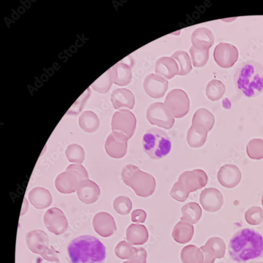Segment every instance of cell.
I'll return each mask as SVG.
<instances>
[{"mask_svg": "<svg viewBox=\"0 0 263 263\" xmlns=\"http://www.w3.org/2000/svg\"><path fill=\"white\" fill-rule=\"evenodd\" d=\"M77 191L80 200L86 204L96 202L100 195V190L97 184L89 179L81 181Z\"/></svg>", "mask_w": 263, "mask_h": 263, "instance_id": "19", "label": "cell"}, {"mask_svg": "<svg viewBox=\"0 0 263 263\" xmlns=\"http://www.w3.org/2000/svg\"><path fill=\"white\" fill-rule=\"evenodd\" d=\"M66 157L70 162L80 164L85 159V152L79 145L72 144L68 146L65 151Z\"/></svg>", "mask_w": 263, "mask_h": 263, "instance_id": "37", "label": "cell"}, {"mask_svg": "<svg viewBox=\"0 0 263 263\" xmlns=\"http://www.w3.org/2000/svg\"><path fill=\"white\" fill-rule=\"evenodd\" d=\"M115 211L119 214H128L133 209V203L128 197L120 196L117 197L114 202Z\"/></svg>", "mask_w": 263, "mask_h": 263, "instance_id": "40", "label": "cell"}, {"mask_svg": "<svg viewBox=\"0 0 263 263\" xmlns=\"http://www.w3.org/2000/svg\"><path fill=\"white\" fill-rule=\"evenodd\" d=\"M228 251L231 258L238 263L261 258L263 256V237L251 229L239 230L231 239Z\"/></svg>", "mask_w": 263, "mask_h": 263, "instance_id": "1", "label": "cell"}, {"mask_svg": "<svg viewBox=\"0 0 263 263\" xmlns=\"http://www.w3.org/2000/svg\"><path fill=\"white\" fill-rule=\"evenodd\" d=\"M193 46L197 49H209L213 45L214 37L212 32L205 28L196 29L191 37Z\"/></svg>", "mask_w": 263, "mask_h": 263, "instance_id": "24", "label": "cell"}, {"mask_svg": "<svg viewBox=\"0 0 263 263\" xmlns=\"http://www.w3.org/2000/svg\"><path fill=\"white\" fill-rule=\"evenodd\" d=\"M71 263H104L106 249L96 237L83 235L71 241L68 247Z\"/></svg>", "mask_w": 263, "mask_h": 263, "instance_id": "2", "label": "cell"}, {"mask_svg": "<svg viewBox=\"0 0 263 263\" xmlns=\"http://www.w3.org/2000/svg\"><path fill=\"white\" fill-rule=\"evenodd\" d=\"M237 91L248 98H254L263 92V67L256 61H249L241 65L234 74Z\"/></svg>", "mask_w": 263, "mask_h": 263, "instance_id": "3", "label": "cell"}, {"mask_svg": "<svg viewBox=\"0 0 263 263\" xmlns=\"http://www.w3.org/2000/svg\"><path fill=\"white\" fill-rule=\"evenodd\" d=\"M93 226L95 231L104 237L112 236L117 231L114 218L106 212H100L95 215Z\"/></svg>", "mask_w": 263, "mask_h": 263, "instance_id": "18", "label": "cell"}, {"mask_svg": "<svg viewBox=\"0 0 263 263\" xmlns=\"http://www.w3.org/2000/svg\"><path fill=\"white\" fill-rule=\"evenodd\" d=\"M111 126L114 132L124 135L129 140L135 133L137 119L128 109H122L114 114Z\"/></svg>", "mask_w": 263, "mask_h": 263, "instance_id": "6", "label": "cell"}, {"mask_svg": "<svg viewBox=\"0 0 263 263\" xmlns=\"http://www.w3.org/2000/svg\"><path fill=\"white\" fill-rule=\"evenodd\" d=\"M144 89L151 98H161L167 90L168 81L160 76L151 74L144 80Z\"/></svg>", "mask_w": 263, "mask_h": 263, "instance_id": "16", "label": "cell"}, {"mask_svg": "<svg viewBox=\"0 0 263 263\" xmlns=\"http://www.w3.org/2000/svg\"><path fill=\"white\" fill-rule=\"evenodd\" d=\"M208 182L207 174L201 169L183 172L178 181L180 185L190 193L204 187Z\"/></svg>", "mask_w": 263, "mask_h": 263, "instance_id": "9", "label": "cell"}, {"mask_svg": "<svg viewBox=\"0 0 263 263\" xmlns=\"http://www.w3.org/2000/svg\"><path fill=\"white\" fill-rule=\"evenodd\" d=\"M146 218V212L141 209L134 211L131 214L132 221L135 223H143Z\"/></svg>", "mask_w": 263, "mask_h": 263, "instance_id": "45", "label": "cell"}, {"mask_svg": "<svg viewBox=\"0 0 263 263\" xmlns=\"http://www.w3.org/2000/svg\"><path fill=\"white\" fill-rule=\"evenodd\" d=\"M146 118L152 124L165 129L171 128L175 123L173 116L166 105L161 102L152 104L146 112Z\"/></svg>", "mask_w": 263, "mask_h": 263, "instance_id": "7", "label": "cell"}, {"mask_svg": "<svg viewBox=\"0 0 263 263\" xmlns=\"http://www.w3.org/2000/svg\"><path fill=\"white\" fill-rule=\"evenodd\" d=\"M245 218L250 225L258 226L263 221V210L260 207L252 206L246 211Z\"/></svg>", "mask_w": 263, "mask_h": 263, "instance_id": "39", "label": "cell"}, {"mask_svg": "<svg viewBox=\"0 0 263 263\" xmlns=\"http://www.w3.org/2000/svg\"><path fill=\"white\" fill-rule=\"evenodd\" d=\"M137 248L132 247L125 240L120 242L115 249L116 255L122 259H128L135 253Z\"/></svg>", "mask_w": 263, "mask_h": 263, "instance_id": "41", "label": "cell"}, {"mask_svg": "<svg viewBox=\"0 0 263 263\" xmlns=\"http://www.w3.org/2000/svg\"><path fill=\"white\" fill-rule=\"evenodd\" d=\"M27 245L32 252L41 255L43 257L49 252V238L45 232L35 230L28 233Z\"/></svg>", "mask_w": 263, "mask_h": 263, "instance_id": "15", "label": "cell"}, {"mask_svg": "<svg viewBox=\"0 0 263 263\" xmlns=\"http://www.w3.org/2000/svg\"><path fill=\"white\" fill-rule=\"evenodd\" d=\"M144 151L153 160H160L167 156L172 148L171 140L165 132L160 128H151L143 137Z\"/></svg>", "mask_w": 263, "mask_h": 263, "instance_id": "5", "label": "cell"}, {"mask_svg": "<svg viewBox=\"0 0 263 263\" xmlns=\"http://www.w3.org/2000/svg\"><path fill=\"white\" fill-rule=\"evenodd\" d=\"M226 91L224 84L221 81L213 80L207 85L206 94L212 101L221 99Z\"/></svg>", "mask_w": 263, "mask_h": 263, "instance_id": "33", "label": "cell"}, {"mask_svg": "<svg viewBox=\"0 0 263 263\" xmlns=\"http://www.w3.org/2000/svg\"><path fill=\"white\" fill-rule=\"evenodd\" d=\"M181 258L183 263H203L204 255L200 249L193 245L184 248Z\"/></svg>", "mask_w": 263, "mask_h": 263, "instance_id": "31", "label": "cell"}, {"mask_svg": "<svg viewBox=\"0 0 263 263\" xmlns=\"http://www.w3.org/2000/svg\"><path fill=\"white\" fill-rule=\"evenodd\" d=\"M147 252L145 249L142 247L136 249L135 253L127 261L123 263H146Z\"/></svg>", "mask_w": 263, "mask_h": 263, "instance_id": "43", "label": "cell"}, {"mask_svg": "<svg viewBox=\"0 0 263 263\" xmlns=\"http://www.w3.org/2000/svg\"><path fill=\"white\" fill-rule=\"evenodd\" d=\"M200 202L207 212L214 213L220 210L224 204L221 192L215 188L210 187L203 190L200 194Z\"/></svg>", "mask_w": 263, "mask_h": 263, "instance_id": "14", "label": "cell"}, {"mask_svg": "<svg viewBox=\"0 0 263 263\" xmlns=\"http://www.w3.org/2000/svg\"><path fill=\"white\" fill-rule=\"evenodd\" d=\"M30 203L37 209H43L50 206L52 197L50 191L43 187H35L29 194Z\"/></svg>", "mask_w": 263, "mask_h": 263, "instance_id": "21", "label": "cell"}, {"mask_svg": "<svg viewBox=\"0 0 263 263\" xmlns=\"http://www.w3.org/2000/svg\"><path fill=\"white\" fill-rule=\"evenodd\" d=\"M156 72L166 79H171L179 74V68L177 62L173 58L163 57L156 63Z\"/></svg>", "mask_w": 263, "mask_h": 263, "instance_id": "23", "label": "cell"}, {"mask_svg": "<svg viewBox=\"0 0 263 263\" xmlns=\"http://www.w3.org/2000/svg\"><path fill=\"white\" fill-rule=\"evenodd\" d=\"M111 101L115 109L127 107L133 109L135 98L133 92L126 89L115 90L111 95Z\"/></svg>", "mask_w": 263, "mask_h": 263, "instance_id": "25", "label": "cell"}, {"mask_svg": "<svg viewBox=\"0 0 263 263\" xmlns=\"http://www.w3.org/2000/svg\"><path fill=\"white\" fill-rule=\"evenodd\" d=\"M190 193L186 191L177 182L175 183L170 192V195L174 200L180 202H185L188 198Z\"/></svg>", "mask_w": 263, "mask_h": 263, "instance_id": "42", "label": "cell"}, {"mask_svg": "<svg viewBox=\"0 0 263 263\" xmlns=\"http://www.w3.org/2000/svg\"><path fill=\"white\" fill-rule=\"evenodd\" d=\"M182 213L181 221L193 225L200 221L202 210L199 204L190 202L182 208Z\"/></svg>", "mask_w": 263, "mask_h": 263, "instance_id": "29", "label": "cell"}, {"mask_svg": "<svg viewBox=\"0 0 263 263\" xmlns=\"http://www.w3.org/2000/svg\"><path fill=\"white\" fill-rule=\"evenodd\" d=\"M80 182L79 178L73 172L66 170L58 175L55 180V185L60 193L70 194L77 191Z\"/></svg>", "mask_w": 263, "mask_h": 263, "instance_id": "20", "label": "cell"}, {"mask_svg": "<svg viewBox=\"0 0 263 263\" xmlns=\"http://www.w3.org/2000/svg\"><path fill=\"white\" fill-rule=\"evenodd\" d=\"M113 83L111 69H109L91 85L93 89L100 93H105L111 88Z\"/></svg>", "mask_w": 263, "mask_h": 263, "instance_id": "34", "label": "cell"}, {"mask_svg": "<svg viewBox=\"0 0 263 263\" xmlns=\"http://www.w3.org/2000/svg\"><path fill=\"white\" fill-rule=\"evenodd\" d=\"M215 118L212 113L206 108L199 109L194 115L192 124L204 126L210 132L213 127Z\"/></svg>", "mask_w": 263, "mask_h": 263, "instance_id": "32", "label": "cell"}, {"mask_svg": "<svg viewBox=\"0 0 263 263\" xmlns=\"http://www.w3.org/2000/svg\"><path fill=\"white\" fill-rule=\"evenodd\" d=\"M190 103L187 94L180 89L170 91L165 100V104L175 118H182L189 113Z\"/></svg>", "mask_w": 263, "mask_h": 263, "instance_id": "8", "label": "cell"}, {"mask_svg": "<svg viewBox=\"0 0 263 263\" xmlns=\"http://www.w3.org/2000/svg\"><path fill=\"white\" fill-rule=\"evenodd\" d=\"M81 128L86 133H95L99 127L100 121L92 111H85L80 116L79 121Z\"/></svg>", "mask_w": 263, "mask_h": 263, "instance_id": "30", "label": "cell"}, {"mask_svg": "<svg viewBox=\"0 0 263 263\" xmlns=\"http://www.w3.org/2000/svg\"><path fill=\"white\" fill-rule=\"evenodd\" d=\"M43 220L48 230L56 235L63 234L68 229L67 219L59 208H53L48 210Z\"/></svg>", "mask_w": 263, "mask_h": 263, "instance_id": "11", "label": "cell"}, {"mask_svg": "<svg viewBox=\"0 0 263 263\" xmlns=\"http://www.w3.org/2000/svg\"><path fill=\"white\" fill-rule=\"evenodd\" d=\"M194 227L188 223L180 221L174 228L172 236L178 243L186 244L192 239Z\"/></svg>", "mask_w": 263, "mask_h": 263, "instance_id": "28", "label": "cell"}, {"mask_svg": "<svg viewBox=\"0 0 263 263\" xmlns=\"http://www.w3.org/2000/svg\"><path fill=\"white\" fill-rule=\"evenodd\" d=\"M247 263H263V262L258 261H251L248 262Z\"/></svg>", "mask_w": 263, "mask_h": 263, "instance_id": "46", "label": "cell"}, {"mask_svg": "<svg viewBox=\"0 0 263 263\" xmlns=\"http://www.w3.org/2000/svg\"><path fill=\"white\" fill-rule=\"evenodd\" d=\"M214 58L219 67L229 69L232 68L238 58L237 49L227 43H221L215 47Z\"/></svg>", "mask_w": 263, "mask_h": 263, "instance_id": "10", "label": "cell"}, {"mask_svg": "<svg viewBox=\"0 0 263 263\" xmlns=\"http://www.w3.org/2000/svg\"><path fill=\"white\" fill-rule=\"evenodd\" d=\"M200 250L204 255L203 263H213L216 259L224 257L226 245L221 238L213 237L208 240L205 245Z\"/></svg>", "mask_w": 263, "mask_h": 263, "instance_id": "13", "label": "cell"}, {"mask_svg": "<svg viewBox=\"0 0 263 263\" xmlns=\"http://www.w3.org/2000/svg\"><path fill=\"white\" fill-rule=\"evenodd\" d=\"M261 204H262V205L263 206V195H262V197H261Z\"/></svg>", "mask_w": 263, "mask_h": 263, "instance_id": "47", "label": "cell"}, {"mask_svg": "<svg viewBox=\"0 0 263 263\" xmlns=\"http://www.w3.org/2000/svg\"><path fill=\"white\" fill-rule=\"evenodd\" d=\"M148 238V231L143 225L133 224L127 229L126 239L132 245H143L147 242Z\"/></svg>", "mask_w": 263, "mask_h": 263, "instance_id": "26", "label": "cell"}, {"mask_svg": "<svg viewBox=\"0 0 263 263\" xmlns=\"http://www.w3.org/2000/svg\"><path fill=\"white\" fill-rule=\"evenodd\" d=\"M127 138L124 135L112 132L106 141L105 149L110 157L119 159L125 157L127 150Z\"/></svg>", "mask_w": 263, "mask_h": 263, "instance_id": "12", "label": "cell"}, {"mask_svg": "<svg viewBox=\"0 0 263 263\" xmlns=\"http://www.w3.org/2000/svg\"><path fill=\"white\" fill-rule=\"evenodd\" d=\"M66 170L73 172L81 181L89 179L88 173H87L85 167L81 164L70 165Z\"/></svg>", "mask_w": 263, "mask_h": 263, "instance_id": "44", "label": "cell"}, {"mask_svg": "<svg viewBox=\"0 0 263 263\" xmlns=\"http://www.w3.org/2000/svg\"><path fill=\"white\" fill-rule=\"evenodd\" d=\"M111 69L115 84L123 86L129 83L133 73L129 65L120 62L115 64Z\"/></svg>", "mask_w": 263, "mask_h": 263, "instance_id": "27", "label": "cell"}, {"mask_svg": "<svg viewBox=\"0 0 263 263\" xmlns=\"http://www.w3.org/2000/svg\"><path fill=\"white\" fill-rule=\"evenodd\" d=\"M190 53L194 67H204L209 59V49H200L192 46Z\"/></svg>", "mask_w": 263, "mask_h": 263, "instance_id": "36", "label": "cell"}, {"mask_svg": "<svg viewBox=\"0 0 263 263\" xmlns=\"http://www.w3.org/2000/svg\"><path fill=\"white\" fill-rule=\"evenodd\" d=\"M209 132L203 126L192 124L188 130L187 141L190 147L199 148L203 146L208 138Z\"/></svg>", "mask_w": 263, "mask_h": 263, "instance_id": "22", "label": "cell"}, {"mask_svg": "<svg viewBox=\"0 0 263 263\" xmlns=\"http://www.w3.org/2000/svg\"><path fill=\"white\" fill-rule=\"evenodd\" d=\"M176 60L179 64V73L178 75L185 76L188 74L192 69L190 57L187 53L183 51L175 52L171 57Z\"/></svg>", "mask_w": 263, "mask_h": 263, "instance_id": "35", "label": "cell"}, {"mask_svg": "<svg viewBox=\"0 0 263 263\" xmlns=\"http://www.w3.org/2000/svg\"><path fill=\"white\" fill-rule=\"evenodd\" d=\"M247 154L250 158L259 160L263 159V140L254 139L247 146Z\"/></svg>", "mask_w": 263, "mask_h": 263, "instance_id": "38", "label": "cell"}, {"mask_svg": "<svg viewBox=\"0 0 263 263\" xmlns=\"http://www.w3.org/2000/svg\"><path fill=\"white\" fill-rule=\"evenodd\" d=\"M217 179L223 187L233 189L239 184L242 179V173L236 165L228 164L219 170Z\"/></svg>", "mask_w": 263, "mask_h": 263, "instance_id": "17", "label": "cell"}, {"mask_svg": "<svg viewBox=\"0 0 263 263\" xmlns=\"http://www.w3.org/2000/svg\"><path fill=\"white\" fill-rule=\"evenodd\" d=\"M121 177L123 182L140 197H149L156 190L155 178L150 174L141 171L136 165H125L122 170Z\"/></svg>", "mask_w": 263, "mask_h": 263, "instance_id": "4", "label": "cell"}]
</instances>
